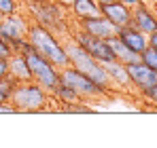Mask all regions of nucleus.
<instances>
[{"mask_svg": "<svg viewBox=\"0 0 157 148\" xmlns=\"http://www.w3.org/2000/svg\"><path fill=\"white\" fill-rule=\"evenodd\" d=\"M28 40H30V45L38 51L43 57H47L57 70L70 66V59H68L66 47L53 36L49 28H45V25H40V24L32 25V28L28 30Z\"/></svg>", "mask_w": 157, "mask_h": 148, "instance_id": "nucleus-1", "label": "nucleus"}, {"mask_svg": "<svg viewBox=\"0 0 157 148\" xmlns=\"http://www.w3.org/2000/svg\"><path fill=\"white\" fill-rule=\"evenodd\" d=\"M21 55H26V61L30 66V72L34 83H38L40 87H45L47 91H53L57 85H59V70L53 66L47 57H43L38 51L30 45V40L24 43L21 47Z\"/></svg>", "mask_w": 157, "mask_h": 148, "instance_id": "nucleus-2", "label": "nucleus"}, {"mask_svg": "<svg viewBox=\"0 0 157 148\" xmlns=\"http://www.w3.org/2000/svg\"><path fill=\"white\" fill-rule=\"evenodd\" d=\"M66 53H68L70 66L77 68L78 72L87 74L91 80H96L98 85H102L106 89L113 85V83H110V76H108V72H106V68H104V64H100L96 57H91L81 45H77V43L68 45V47H66Z\"/></svg>", "mask_w": 157, "mask_h": 148, "instance_id": "nucleus-3", "label": "nucleus"}, {"mask_svg": "<svg viewBox=\"0 0 157 148\" xmlns=\"http://www.w3.org/2000/svg\"><path fill=\"white\" fill-rule=\"evenodd\" d=\"M47 89L38 83H17L11 95V104L17 108V112H38L47 106Z\"/></svg>", "mask_w": 157, "mask_h": 148, "instance_id": "nucleus-4", "label": "nucleus"}, {"mask_svg": "<svg viewBox=\"0 0 157 148\" xmlns=\"http://www.w3.org/2000/svg\"><path fill=\"white\" fill-rule=\"evenodd\" d=\"M59 83L72 87L81 98H98V95H106V93H108L106 87L98 85V83L91 80L87 74L78 72L77 68H72V66H66V68L59 70Z\"/></svg>", "mask_w": 157, "mask_h": 148, "instance_id": "nucleus-5", "label": "nucleus"}, {"mask_svg": "<svg viewBox=\"0 0 157 148\" xmlns=\"http://www.w3.org/2000/svg\"><path fill=\"white\" fill-rule=\"evenodd\" d=\"M75 43L81 45V47L87 51L91 57H96L100 64H106V61L117 59V57H115V51L110 49V45H108V40H106V38L91 36V34H87L85 30H81V32L75 34Z\"/></svg>", "mask_w": 157, "mask_h": 148, "instance_id": "nucleus-6", "label": "nucleus"}, {"mask_svg": "<svg viewBox=\"0 0 157 148\" xmlns=\"http://www.w3.org/2000/svg\"><path fill=\"white\" fill-rule=\"evenodd\" d=\"M32 15L38 19V24L45 28H57L64 30V19H62V11L57 9V4L53 0H30L28 2Z\"/></svg>", "mask_w": 157, "mask_h": 148, "instance_id": "nucleus-7", "label": "nucleus"}, {"mask_svg": "<svg viewBox=\"0 0 157 148\" xmlns=\"http://www.w3.org/2000/svg\"><path fill=\"white\" fill-rule=\"evenodd\" d=\"M28 30L30 25L21 15H4L2 21H0V36L6 40V43H13V40H19V38H28Z\"/></svg>", "mask_w": 157, "mask_h": 148, "instance_id": "nucleus-8", "label": "nucleus"}, {"mask_svg": "<svg viewBox=\"0 0 157 148\" xmlns=\"http://www.w3.org/2000/svg\"><path fill=\"white\" fill-rule=\"evenodd\" d=\"M125 66H128V72H130L132 85H134L136 89H140L142 93H144L149 87L157 85V72L153 68H149L147 64L134 61V64H125Z\"/></svg>", "mask_w": 157, "mask_h": 148, "instance_id": "nucleus-9", "label": "nucleus"}, {"mask_svg": "<svg viewBox=\"0 0 157 148\" xmlns=\"http://www.w3.org/2000/svg\"><path fill=\"white\" fill-rule=\"evenodd\" d=\"M100 13L108 21H113L117 28H123V25L132 24V9L125 2H121V0H113V2L100 4Z\"/></svg>", "mask_w": 157, "mask_h": 148, "instance_id": "nucleus-10", "label": "nucleus"}, {"mask_svg": "<svg viewBox=\"0 0 157 148\" xmlns=\"http://www.w3.org/2000/svg\"><path fill=\"white\" fill-rule=\"evenodd\" d=\"M132 25H136L142 34H153L157 30V13H153L144 2L132 9Z\"/></svg>", "mask_w": 157, "mask_h": 148, "instance_id": "nucleus-11", "label": "nucleus"}, {"mask_svg": "<svg viewBox=\"0 0 157 148\" xmlns=\"http://www.w3.org/2000/svg\"><path fill=\"white\" fill-rule=\"evenodd\" d=\"M117 36L123 40L125 47H130L136 53H142V51L149 47V36L142 34L136 25H123V28H117Z\"/></svg>", "mask_w": 157, "mask_h": 148, "instance_id": "nucleus-12", "label": "nucleus"}, {"mask_svg": "<svg viewBox=\"0 0 157 148\" xmlns=\"http://www.w3.org/2000/svg\"><path fill=\"white\" fill-rule=\"evenodd\" d=\"M83 30L91 36H98V38H110L117 34V25L113 21H108L104 15H98V17H89V19H83Z\"/></svg>", "mask_w": 157, "mask_h": 148, "instance_id": "nucleus-13", "label": "nucleus"}, {"mask_svg": "<svg viewBox=\"0 0 157 148\" xmlns=\"http://www.w3.org/2000/svg\"><path fill=\"white\" fill-rule=\"evenodd\" d=\"M9 76L15 78L17 83H30V80H34L32 72H30V66H28V61H26V55L13 53L9 57Z\"/></svg>", "mask_w": 157, "mask_h": 148, "instance_id": "nucleus-14", "label": "nucleus"}, {"mask_svg": "<svg viewBox=\"0 0 157 148\" xmlns=\"http://www.w3.org/2000/svg\"><path fill=\"white\" fill-rule=\"evenodd\" d=\"M106 72L110 76V83L119 85V87H130L132 85V78H130V72H128V66L119 59H113V61H106L104 64Z\"/></svg>", "mask_w": 157, "mask_h": 148, "instance_id": "nucleus-15", "label": "nucleus"}, {"mask_svg": "<svg viewBox=\"0 0 157 148\" xmlns=\"http://www.w3.org/2000/svg\"><path fill=\"white\" fill-rule=\"evenodd\" d=\"M108 45H110V49L115 51V57H117L119 61H123V64L140 61V53H136V51H132L130 47H125V45H123V40H121L117 34L108 38Z\"/></svg>", "mask_w": 157, "mask_h": 148, "instance_id": "nucleus-16", "label": "nucleus"}, {"mask_svg": "<svg viewBox=\"0 0 157 148\" xmlns=\"http://www.w3.org/2000/svg\"><path fill=\"white\" fill-rule=\"evenodd\" d=\"M72 11H75V15H77V19H89V17H98V15H102L100 13V4L96 2V0H75V4L70 6Z\"/></svg>", "mask_w": 157, "mask_h": 148, "instance_id": "nucleus-17", "label": "nucleus"}, {"mask_svg": "<svg viewBox=\"0 0 157 148\" xmlns=\"http://www.w3.org/2000/svg\"><path fill=\"white\" fill-rule=\"evenodd\" d=\"M53 93L62 99L64 104H75V102H81V95H78L72 87H68V85H64V83H59V85L53 89Z\"/></svg>", "mask_w": 157, "mask_h": 148, "instance_id": "nucleus-18", "label": "nucleus"}, {"mask_svg": "<svg viewBox=\"0 0 157 148\" xmlns=\"http://www.w3.org/2000/svg\"><path fill=\"white\" fill-rule=\"evenodd\" d=\"M15 85H17V80H15V78H11L9 74H6L4 78H0V104L11 102V95H13Z\"/></svg>", "mask_w": 157, "mask_h": 148, "instance_id": "nucleus-19", "label": "nucleus"}, {"mask_svg": "<svg viewBox=\"0 0 157 148\" xmlns=\"http://www.w3.org/2000/svg\"><path fill=\"white\" fill-rule=\"evenodd\" d=\"M140 61H142V64H147L149 68H153V70L157 72V49L149 45L147 49L140 53Z\"/></svg>", "mask_w": 157, "mask_h": 148, "instance_id": "nucleus-20", "label": "nucleus"}, {"mask_svg": "<svg viewBox=\"0 0 157 148\" xmlns=\"http://www.w3.org/2000/svg\"><path fill=\"white\" fill-rule=\"evenodd\" d=\"M15 11H17L15 0H0V13L2 15H13Z\"/></svg>", "mask_w": 157, "mask_h": 148, "instance_id": "nucleus-21", "label": "nucleus"}, {"mask_svg": "<svg viewBox=\"0 0 157 148\" xmlns=\"http://www.w3.org/2000/svg\"><path fill=\"white\" fill-rule=\"evenodd\" d=\"M66 112H81V114H89V112H91V108L81 106V102H75V104H68V106H66Z\"/></svg>", "mask_w": 157, "mask_h": 148, "instance_id": "nucleus-22", "label": "nucleus"}, {"mask_svg": "<svg viewBox=\"0 0 157 148\" xmlns=\"http://www.w3.org/2000/svg\"><path fill=\"white\" fill-rule=\"evenodd\" d=\"M13 55V49H11V45L0 36V59H9Z\"/></svg>", "mask_w": 157, "mask_h": 148, "instance_id": "nucleus-23", "label": "nucleus"}, {"mask_svg": "<svg viewBox=\"0 0 157 148\" xmlns=\"http://www.w3.org/2000/svg\"><path fill=\"white\" fill-rule=\"evenodd\" d=\"M17 112V108L11 104V102H4V104H0V114H15Z\"/></svg>", "mask_w": 157, "mask_h": 148, "instance_id": "nucleus-24", "label": "nucleus"}, {"mask_svg": "<svg viewBox=\"0 0 157 148\" xmlns=\"http://www.w3.org/2000/svg\"><path fill=\"white\" fill-rule=\"evenodd\" d=\"M144 95H147V99H149V102H153V104L157 106V85L149 87V89L144 91Z\"/></svg>", "mask_w": 157, "mask_h": 148, "instance_id": "nucleus-25", "label": "nucleus"}, {"mask_svg": "<svg viewBox=\"0 0 157 148\" xmlns=\"http://www.w3.org/2000/svg\"><path fill=\"white\" fill-rule=\"evenodd\" d=\"M9 74V59H0V78Z\"/></svg>", "mask_w": 157, "mask_h": 148, "instance_id": "nucleus-26", "label": "nucleus"}, {"mask_svg": "<svg viewBox=\"0 0 157 148\" xmlns=\"http://www.w3.org/2000/svg\"><path fill=\"white\" fill-rule=\"evenodd\" d=\"M149 45H151V47H155V49H157V30L153 32V34H149Z\"/></svg>", "mask_w": 157, "mask_h": 148, "instance_id": "nucleus-27", "label": "nucleus"}, {"mask_svg": "<svg viewBox=\"0 0 157 148\" xmlns=\"http://www.w3.org/2000/svg\"><path fill=\"white\" fill-rule=\"evenodd\" d=\"M55 4H59V6H72L75 4V0H53Z\"/></svg>", "mask_w": 157, "mask_h": 148, "instance_id": "nucleus-28", "label": "nucleus"}, {"mask_svg": "<svg viewBox=\"0 0 157 148\" xmlns=\"http://www.w3.org/2000/svg\"><path fill=\"white\" fill-rule=\"evenodd\" d=\"M121 2H125V4H128L130 9H134V6H138V4H140L142 0H121Z\"/></svg>", "mask_w": 157, "mask_h": 148, "instance_id": "nucleus-29", "label": "nucleus"}, {"mask_svg": "<svg viewBox=\"0 0 157 148\" xmlns=\"http://www.w3.org/2000/svg\"><path fill=\"white\" fill-rule=\"evenodd\" d=\"M98 4H106V2H113V0H96Z\"/></svg>", "mask_w": 157, "mask_h": 148, "instance_id": "nucleus-30", "label": "nucleus"}, {"mask_svg": "<svg viewBox=\"0 0 157 148\" xmlns=\"http://www.w3.org/2000/svg\"><path fill=\"white\" fill-rule=\"evenodd\" d=\"M142 2H151V4H157V0H142Z\"/></svg>", "mask_w": 157, "mask_h": 148, "instance_id": "nucleus-31", "label": "nucleus"}, {"mask_svg": "<svg viewBox=\"0 0 157 148\" xmlns=\"http://www.w3.org/2000/svg\"><path fill=\"white\" fill-rule=\"evenodd\" d=\"M2 17H4V15H2V13H0V21H2Z\"/></svg>", "mask_w": 157, "mask_h": 148, "instance_id": "nucleus-32", "label": "nucleus"}]
</instances>
